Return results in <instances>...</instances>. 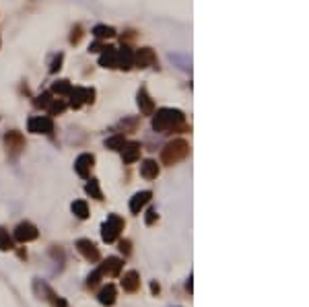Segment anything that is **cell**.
I'll list each match as a JSON object with an SVG mask.
<instances>
[{"instance_id": "cell-22", "label": "cell", "mask_w": 309, "mask_h": 307, "mask_svg": "<svg viewBox=\"0 0 309 307\" xmlns=\"http://www.w3.org/2000/svg\"><path fill=\"white\" fill-rule=\"evenodd\" d=\"M126 144V138L124 134H114V136H109L107 141H105V146L107 148H112V151H122V146Z\"/></svg>"}, {"instance_id": "cell-9", "label": "cell", "mask_w": 309, "mask_h": 307, "mask_svg": "<svg viewBox=\"0 0 309 307\" xmlns=\"http://www.w3.org/2000/svg\"><path fill=\"white\" fill-rule=\"evenodd\" d=\"M134 64L138 68H148V66L157 64V56H155V52H153L151 47H141L134 54Z\"/></svg>"}, {"instance_id": "cell-21", "label": "cell", "mask_w": 309, "mask_h": 307, "mask_svg": "<svg viewBox=\"0 0 309 307\" xmlns=\"http://www.w3.org/2000/svg\"><path fill=\"white\" fill-rule=\"evenodd\" d=\"M0 250H2V252H11V250H15L13 237L8 235V231L2 229V227H0Z\"/></svg>"}, {"instance_id": "cell-2", "label": "cell", "mask_w": 309, "mask_h": 307, "mask_svg": "<svg viewBox=\"0 0 309 307\" xmlns=\"http://www.w3.org/2000/svg\"><path fill=\"white\" fill-rule=\"evenodd\" d=\"M188 153H190V146H188L186 141H182V138H177V141H171L161 153V161L165 165H175L179 163L182 159H186Z\"/></svg>"}, {"instance_id": "cell-33", "label": "cell", "mask_w": 309, "mask_h": 307, "mask_svg": "<svg viewBox=\"0 0 309 307\" xmlns=\"http://www.w3.org/2000/svg\"><path fill=\"white\" fill-rule=\"evenodd\" d=\"M107 46L105 44H101V39H99V42H95L91 47H89V52H101V49H105Z\"/></svg>"}, {"instance_id": "cell-5", "label": "cell", "mask_w": 309, "mask_h": 307, "mask_svg": "<svg viewBox=\"0 0 309 307\" xmlns=\"http://www.w3.org/2000/svg\"><path fill=\"white\" fill-rule=\"evenodd\" d=\"M71 105L74 110H78L83 103H93L95 101V89H85V87H76L71 91Z\"/></svg>"}, {"instance_id": "cell-31", "label": "cell", "mask_w": 309, "mask_h": 307, "mask_svg": "<svg viewBox=\"0 0 309 307\" xmlns=\"http://www.w3.org/2000/svg\"><path fill=\"white\" fill-rule=\"evenodd\" d=\"M62 54H58V58H56V60L52 62V66H49V72H58L60 71V68H62V66H60V64H62Z\"/></svg>"}, {"instance_id": "cell-23", "label": "cell", "mask_w": 309, "mask_h": 307, "mask_svg": "<svg viewBox=\"0 0 309 307\" xmlns=\"http://www.w3.org/2000/svg\"><path fill=\"white\" fill-rule=\"evenodd\" d=\"M93 35L97 39H107V37H114L116 35V29L114 27H107V25H97L93 29Z\"/></svg>"}, {"instance_id": "cell-15", "label": "cell", "mask_w": 309, "mask_h": 307, "mask_svg": "<svg viewBox=\"0 0 309 307\" xmlns=\"http://www.w3.org/2000/svg\"><path fill=\"white\" fill-rule=\"evenodd\" d=\"M4 142H6V148H8V153H11V155H19V153H21V148H25V141H23V136L19 132H8L4 136Z\"/></svg>"}, {"instance_id": "cell-17", "label": "cell", "mask_w": 309, "mask_h": 307, "mask_svg": "<svg viewBox=\"0 0 309 307\" xmlns=\"http://www.w3.org/2000/svg\"><path fill=\"white\" fill-rule=\"evenodd\" d=\"M116 297H118V291H116V286L109 283L107 286H103L101 291H99V303L101 305H107V307H112L116 303Z\"/></svg>"}, {"instance_id": "cell-3", "label": "cell", "mask_w": 309, "mask_h": 307, "mask_svg": "<svg viewBox=\"0 0 309 307\" xmlns=\"http://www.w3.org/2000/svg\"><path fill=\"white\" fill-rule=\"evenodd\" d=\"M124 229V219L122 216H118V214H109L107 216V221L103 223L101 227V237H103V241L105 243H114L119 233H122Z\"/></svg>"}, {"instance_id": "cell-1", "label": "cell", "mask_w": 309, "mask_h": 307, "mask_svg": "<svg viewBox=\"0 0 309 307\" xmlns=\"http://www.w3.org/2000/svg\"><path fill=\"white\" fill-rule=\"evenodd\" d=\"M184 126V114L173 107H163L153 118V128L157 132H175Z\"/></svg>"}, {"instance_id": "cell-11", "label": "cell", "mask_w": 309, "mask_h": 307, "mask_svg": "<svg viewBox=\"0 0 309 307\" xmlns=\"http://www.w3.org/2000/svg\"><path fill=\"white\" fill-rule=\"evenodd\" d=\"M134 66V54L130 47H122L116 49V68H122V71H128V68Z\"/></svg>"}, {"instance_id": "cell-35", "label": "cell", "mask_w": 309, "mask_h": 307, "mask_svg": "<svg viewBox=\"0 0 309 307\" xmlns=\"http://www.w3.org/2000/svg\"><path fill=\"white\" fill-rule=\"evenodd\" d=\"M66 307H68V305H66Z\"/></svg>"}, {"instance_id": "cell-28", "label": "cell", "mask_w": 309, "mask_h": 307, "mask_svg": "<svg viewBox=\"0 0 309 307\" xmlns=\"http://www.w3.org/2000/svg\"><path fill=\"white\" fill-rule=\"evenodd\" d=\"M49 101H52V93H44V95H39V97L35 99V105H37V107H48Z\"/></svg>"}, {"instance_id": "cell-20", "label": "cell", "mask_w": 309, "mask_h": 307, "mask_svg": "<svg viewBox=\"0 0 309 307\" xmlns=\"http://www.w3.org/2000/svg\"><path fill=\"white\" fill-rule=\"evenodd\" d=\"M85 190H87V194L91 198H95V200H103V192H101V188H99L97 180H89L87 186H85Z\"/></svg>"}, {"instance_id": "cell-34", "label": "cell", "mask_w": 309, "mask_h": 307, "mask_svg": "<svg viewBox=\"0 0 309 307\" xmlns=\"http://www.w3.org/2000/svg\"><path fill=\"white\" fill-rule=\"evenodd\" d=\"M151 291H153V293H159V291H161V286H159V283H153V284H151Z\"/></svg>"}, {"instance_id": "cell-10", "label": "cell", "mask_w": 309, "mask_h": 307, "mask_svg": "<svg viewBox=\"0 0 309 307\" xmlns=\"http://www.w3.org/2000/svg\"><path fill=\"white\" fill-rule=\"evenodd\" d=\"M122 266H124V260L112 256V258H107L101 266H99V272H101L103 276H118L119 272H122Z\"/></svg>"}, {"instance_id": "cell-27", "label": "cell", "mask_w": 309, "mask_h": 307, "mask_svg": "<svg viewBox=\"0 0 309 307\" xmlns=\"http://www.w3.org/2000/svg\"><path fill=\"white\" fill-rule=\"evenodd\" d=\"M101 279H103V274L99 272V268H97L95 272L89 274V279H87V286H89V289H95V286H97L99 283H101Z\"/></svg>"}, {"instance_id": "cell-26", "label": "cell", "mask_w": 309, "mask_h": 307, "mask_svg": "<svg viewBox=\"0 0 309 307\" xmlns=\"http://www.w3.org/2000/svg\"><path fill=\"white\" fill-rule=\"evenodd\" d=\"M46 110L49 112V116H56V114H62L66 110V103L62 101V99H52L49 101V105L46 107Z\"/></svg>"}, {"instance_id": "cell-30", "label": "cell", "mask_w": 309, "mask_h": 307, "mask_svg": "<svg viewBox=\"0 0 309 307\" xmlns=\"http://www.w3.org/2000/svg\"><path fill=\"white\" fill-rule=\"evenodd\" d=\"M81 37H83V33H81V27H74L72 29V35H71V44H78V42H81Z\"/></svg>"}, {"instance_id": "cell-7", "label": "cell", "mask_w": 309, "mask_h": 307, "mask_svg": "<svg viewBox=\"0 0 309 307\" xmlns=\"http://www.w3.org/2000/svg\"><path fill=\"white\" fill-rule=\"evenodd\" d=\"M76 250L81 252V256H83L85 260L93 262V264L101 260V254H99L97 245H95L91 239H78V241H76Z\"/></svg>"}, {"instance_id": "cell-4", "label": "cell", "mask_w": 309, "mask_h": 307, "mask_svg": "<svg viewBox=\"0 0 309 307\" xmlns=\"http://www.w3.org/2000/svg\"><path fill=\"white\" fill-rule=\"evenodd\" d=\"M27 130L33 132V134H52L54 122H52V118H48V116H37V118H31V120L27 122Z\"/></svg>"}, {"instance_id": "cell-18", "label": "cell", "mask_w": 309, "mask_h": 307, "mask_svg": "<svg viewBox=\"0 0 309 307\" xmlns=\"http://www.w3.org/2000/svg\"><path fill=\"white\" fill-rule=\"evenodd\" d=\"M141 175L144 177V180H155V177L159 175V165H157L153 159L143 161V165H141Z\"/></svg>"}, {"instance_id": "cell-25", "label": "cell", "mask_w": 309, "mask_h": 307, "mask_svg": "<svg viewBox=\"0 0 309 307\" xmlns=\"http://www.w3.org/2000/svg\"><path fill=\"white\" fill-rule=\"evenodd\" d=\"M72 213L78 216V219H87V216H89V206H87V202H85V200L72 202Z\"/></svg>"}, {"instance_id": "cell-6", "label": "cell", "mask_w": 309, "mask_h": 307, "mask_svg": "<svg viewBox=\"0 0 309 307\" xmlns=\"http://www.w3.org/2000/svg\"><path fill=\"white\" fill-rule=\"evenodd\" d=\"M39 237V231H37V227L31 225V223H19L17 225V229H15V239L17 241H21V243H29V241H33Z\"/></svg>"}, {"instance_id": "cell-19", "label": "cell", "mask_w": 309, "mask_h": 307, "mask_svg": "<svg viewBox=\"0 0 309 307\" xmlns=\"http://www.w3.org/2000/svg\"><path fill=\"white\" fill-rule=\"evenodd\" d=\"M99 64H101L103 68H116V47L107 46V47L103 49L101 58H99Z\"/></svg>"}, {"instance_id": "cell-13", "label": "cell", "mask_w": 309, "mask_h": 307, "mask_svg": "<svg viewBox=\"0 0 309 307\" xmlns=\"http://www.w3.org/2000/svg\"><path fill=\"white\" fill-rule=\"evenodd\" d=\"M151 198H153V192H151V190H143V192L134 194V198L130 200V211H132L134 214H138L148 202H151Z\"/></svg>"}, {"instance_id": "cell-16", "label": "cell", "mask_w": 309, "mask_h": 307, "mask_svg": "<svg viewBox=\"0 0 309 307\" xmlns=\"http://www.w3.org/2000/svg\"><path fill=\"white\" fill-rule=\"evenodd\" d=\"M141 151H143V146L141 142H126L122 146V157H124V163H134L141 159Z\"/></svg>"}, {"instance_id": "cell-32", "label": "cell", "mask_w": 309, "mask_h": 307, "mask_svg": "<svg viewBox=\"0 0 309 307\" xmlns=\"http://www.w3.org/2000/svg\"><path fill=\"white\" fill-rule=\"evenodd\" d=\"M157 219H159V214H157V211H153V209H151V211H148V213H146V225H153V223H155Z\"/></svg>"}, {"instance_id": "cell-24", "label": "cell", "mask_w": 309, "mask_h": 307, "mask_svg": "<svg viewBox=\"0 0 309 307\" xmlns=\"http://www.w3.org/2000/svg\"><path fill=\"white\" fill-rule=\"evenodd\" d=\"M72 89H74V87L71 85V81H56V83L52 85V91L58 93V95H71Z\"/></svg>"}, {"instance_id": "cell-12", "label": "cell", "mask_w": 309, "mask_h": 307, "mask_svg": "<svg viewBox=\"0 0 309 307\" xmlns=\"http://www.w3.org/2000/svg\"><path fill=\"white\" fill-rule=\"evenodd\" d=\"M138 107H141L143 116H153L155 114V103H153L151 95H148L146 87H141V91H138Z\"/></svg>"}, {"instance_id": "cell-14", "label": "cell", "mask_w": 309, "mask_h": 307, "mask_svg": "<svg viewBox=\"0 0 309 307\" xmlns=\"http://www.w3.org/2000/svg\"><path fill=\"white\" fill-rule=\"evenodd\" d=\"M122 289L126 293H136L138 289H141V274H138L136 270H128L124 274V279H122Z\"/></svg>"}, {"instance_id": "cell-8", "label": "cell", "mask_w": 309, "mask_h": 307, "mask_svg": "<svg viewBox=\"0 0 309 307\" xmlns=\"http://www.w3.org/2000/svg\"><path fill=\"white\" fill-rule=\"evenodd\" d=\"M93 163H95V157L93 155H89V153H83V155H78V159L74 161V171L81 175V177H87L91 175V169H93Z\"/></svg>"}, {"instance_id": "cell-29", "label": "cell", "mask_w": 309, "mask_h": 307, "mask_svg": "<svg viewBox=\"0 0 309 307\" xmlns=\"http://www.w3.org/2000/svg\"><path fill=\"white\" fill-rule=\"evenodd\" d=\"M119 252H122L124 256H128L132 252V243H130V239H122L119 241Z\"/></svg>"}]
</instances>
